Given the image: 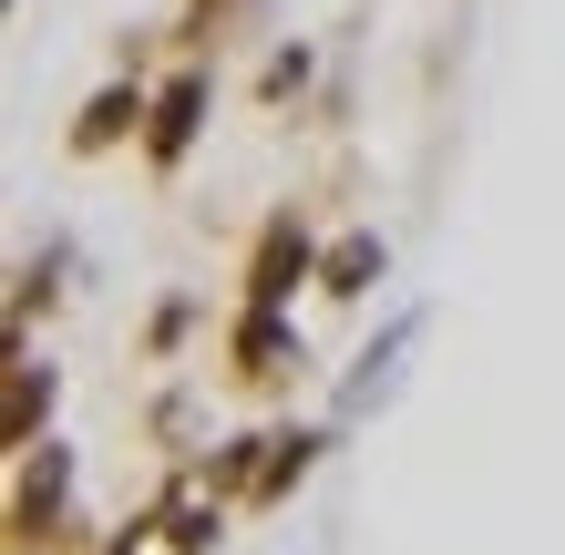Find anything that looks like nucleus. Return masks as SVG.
<instances>
[{
    "mask_svg": "<svg viewBox=\"0 0 565 555\" xmlns=\"http://www.w3.org/2000/svg\"><path fill=\"white\" fill-rule=\"evenodd\" d=\"M42 402H52V381H31V371H21V381H11V442L31 433V412H42Z\"/></svg>",
    "mask_w": 565,
    "mask_h": 555,
    "instance_id": "3",
    "label": "nucleus"
},
{
    "mask_svg": "<svg viewBox=\"0 0 565 555\" xmlns=\"http://www.w3.org/2000/svg\"><path fill=\"white\" fill-rule=\"evenodd\" d=\"M298 268H309V237H298V226H278V237H268V257H257V299H278Z\"/></svg>",
    "mask_w": 565,
    "mask_h": 555,
    "instance_id": "1",
    "label": "nucleus"
},
{
    "mask_svg": "<svg viewBox=\"0 0 565 555\" xmlns=\"http://www.w3.org/2000/svg\"><path fill=\"white\" fill-rule=\"evenodd\" d=\"M195 104H206V93H175V104H164V124H154V154H185V135H195Z\"/></svg>",
    "mask_w": 565,
    "mask_h": 555,
    "instance_id": "2",
    "label": "nucleus"
}]
</instances>
